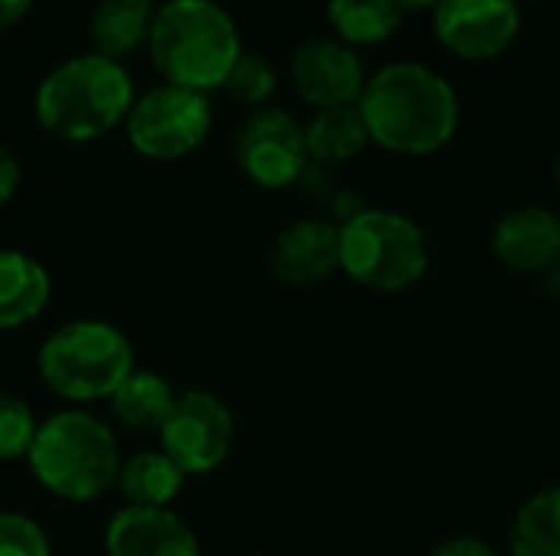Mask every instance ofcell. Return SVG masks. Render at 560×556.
Instances as JSON below:
<instances>
[{"label": "cell", "mask_w": 560, "mask_h": 556, "mask_svg": "<svg viewBox=\"0 0 560 556\" xmlns=\"http://www.w3.org/2000/svg\"><path fill=\"white\" fill-rule=\"evenodd\" d=\"M358 111L371 144L400 157H430L459 131V95L453 82L417 59L387 62L368 75Z\"/></svg>", "instance_id": "cell-1"}, {"label": "cell", "mask_w": 560, "mask_h": 556, "mask_svg": "<svg viewBox=\"0 0 560 556\" xmlns=\"http://www.w3.org/2000/svg\"><path fill=\"white\" fill-rule=\"evenodd\" d=\"M135 98L138 92L128 69L92 49L43 75L33 95V115L46 134L85 144L125 125Z\"/></svg>", "instance_id": "cell-2"}, {"label": "cell", "mask_w": 560, "mask_h": 556, "mask_svg": "<svg viewBox=\"0 0 560 556\" xmlns=\"http://www.w3.org/2000/svg\"><path fill=\"white\" fill-rule=\"evenodd\" d=\"M243 52L240 26L217 0H164L154 13L148 56L171 85L210 95Z\"/></svg>", "instance_id": "cell-3"}, {"label": "cell", "mask_w": 560, "mask_h": 556, "mask_svg": "<svg viewBox=\"0 0 560 556\" xmlns=\"http://www.w3.org/2000/svg\"><path fill=\"white\" fill-rule=\"evenodd\" d=\"M26 465L52 498L89 505L115 488L121 452L108 423L85 410H59L39 423Z\"/></svg>", "instance_id": "cell-4"}, {"label": "cell", "mask_w": 560, "mask_h": 556, "mask_svg": "<svg viewBox=\"0 0 560 556\" xmlns=\"http://www.w3.org/2000/svg\"><path fill=\"white\" fill-rule=\"evenodd\" d=\"M135 370V347L128 334L98 318L59 324L36 354V374L49 393L66 403H98Z\"/></svg>", "instance_id": "cell-5"}, {"label": "cell", "mask_w": 560, "mask_h": 556, "mask_svg": "<svg viewBox=\"0 0 560 556\" xmlns=\"http://www.w3.org/2000/svg\"><path fill=\"white\" fill-rule=\"evenodd\" d=\"M338 233L341 272L371 292H407L430 269V239L407 213L364 206Z\"/></svg>", "instance_id": "cell-6"}, {"label": "cell", "mask_w": 560, "mask_h": 556, "mask_svg": "<svg viewBox=\"0 0 560 556\" xmlns=\"http://www.w3.org/2000/svg\"><path fill=\"white\" fill-rule=\"evenodd\" d=\"M210 95L171 82L141 92L125 118L128 144L148 161H180L194 154L210 138Z\"/></svg>", "instance_id": "cell-7"}, {"label": "cell", "mask_w": 560, "mask_h": 556, "mask_svg": "<svg viewBox=\"0 0 560 556\" xmlns=\"http://www.w3.org/2000/svg\"><path fill=\"white\" fill-rule=\"evenodd\" d=\"M233 154L240 170L262 190L299 187L305 167L312 164L305 125H299L285 108L276 105L246 115V121L236 131Z\"/></svg>", "instance_id": "cell-8"}, {"label": "cell", "mask_w": 560, "mask_h": 556, "mask_svg": "<svg viewBox=\"0 0 560 556\" xmlns=\"http://www.w3.org/2000/svg\"><path fill=\"white\" fill-rule=\"evenodd\" d=\"M233 413L220 397L207 390H187L177 397L158 439L161 452L184 475H210L226 462L233 449Z\"/></svg>", "instance_id": "cell-9"}, {"label": "cell", "mask_w": 560, "mask_h": 556, "mask_svg": "<svg viewBox=\"0 0 560 556\" xmlns=\"http://www.w3.org/2000/svg\"><path fill=\"white\" fill-rule=\"evenodd\" d=\"M522 33L518 0H440L433 7L436 43L466 62L499 59Z\"/></svg>", "instance_id": "cell-10"}, {"label": "cell", "mask_w": 560, "mask_h": 556, "mask_svg": "<svg viewBox=\"0 0 560 556\" xmlns=\"http://www.w3.org/2000/svg\"><path fill=\"white\" fill-rule=\"evenodd\" d=\"M289 79L295 95L315 111L358 105L368 85L361 52L335 36H312L299 43L289 56Z\"/></svg>", "instance_id": "cell-11"}, {"label": "cell", "mask_w": 560, "mask_h": 556, "mask_svg": "<svg viewBox=\"0 0 560 556\" xmlns=\"http://www.w3.org/2000/svg\"><path fill=\"white\" fill-rule=\"evenodd\" d=\"M269 269L282 285H318L341 272V233L331 220H295L276 233L269 249Z\"/></svg>", "instance_id": "cell-12"}, {"label": "cell", "mask_w": 560, "mask_h": 556, "mask_svg": "<svg viewBox=\"0 0 560 556\" xmlns=\"http://www.w3.org/2000/svg\"><path fill=\"white\" fill-rule=\"evenodd\" d=\"M495 259L522 275H548L560 262V213L548 206L509 210L492 229Z\"/></svg>", "instance_id": "cell-13"}, {"label": "cell", "mask_w": 560, "mask_h": 556, "mask_svg": "<svg viewBox=\"0 0 560 556\" xmlns=\"http://www.w3.org/2000/svg\"><path fill=\"white\" fill-rule=\"evenodd\" d=\"M108 556H200L190 524L171 508H121L105 528Z\"/></svg>", "instance_id": "cell-14"}, {"label": "cell", "mask_w": 560, "mask_h": 556, "mask_svg": "<svg viewBox=\"0 0 560 556\" xmlns=\"http://www.w3.org/2000/svg\"><path fill=\"white\" fill-rule=\"evenodd\" d=\"M52 295L43 262L20 249H0V331H16L36 321Z\"/></svg>", "instance_id": "cell-15"}, {"label": "cell", "mask_w": 560, "mask_h": 556, "mask_svg": "<svg viewBox=\"0 0 560 556\" xmlns=\"http://www.w3.org/2000/svg\"><path fill=\"white\" fill-rule=\"evenodd\" d=\"M154 13H158L154 0H98L89 20V36L95 52L121 62L141 46L148 49Z\"/></svg>", "instance_id": "cell-16"}, {"label": "cell", "mask_w": 560, "mask_h": 556, "mask_svg": "<svg viewBox=\"0 0 560 556\" xmlns=\"http://www.w3.org/2000/svg\"><path fill=\"white\" fill-rule=\"evenodd\" d=\"M180 393H174V387L154 374V370H131L125 377V383L112 393L108 406L112 416L121 429L128 433H161V426L167 423L174 403Z\"/></svg>", "instance_id": "cell-17"}, {"label": "cell", "mask_w": 560, "mask_h": 556, "mask_svg": "<svg viewBox=\"0 0 560 556\" xmlns=\"http://www.w3.org/2000/svg\"><path fill=\"white\" fill-rule=\"evenodd\" d=\"M325 16L331 36L351 49L381 46L404 26V10L397 0H328Z\"/></svg>", "instance_id": "cell-18"}, {"label": "cell", "mask_w": 560, "mask_h": 556, "mask_svg": "<svg viewBox=\"0 0 560 556\" xmlns=\"http://www.w3.org/2000/svg\"><path fill=\"white\" fill-rule=\"evenodd\" d=\"M305 144L308 157L322 167H338L354 161L368 144V125L358 111V105L345 108H322L305 121Z\"/></svg>", "instance_id": "cell-19"}, {"label": "cell", "mask_w": 560, "mask_h": 556, "mask_svg": "<svg viewBox=\"0 0 560 556\" xmlns=\"http://www.w3.org/2000/svg\"><path fill=\"white\" fill-rule=\"evenodd\" d=\"M184 482L187 475L161 449H151L121 462L115 488L121 492L128 508H171L174 498L184 492Z\"/></svg>", "instance_id": "cell-20"}, {"label": "cell", "mask_w": 560, "mask_h": 556, "mask_svg": "<svg viewBox=\"0 0 560 556\" xmlns=\"http://www.w3.org/2000/svg\"><path fill=\"white\" fill-rule=\"evenodd\" d=\"M512 556H560V485L535 492L509 531Z\"/></svg>", "instance_id": "cell-21"}, {"label": "cell", "mask_w": 560, "mask_h": 556, "mask_svg": "<svg viewBox=\"0 0 560 556\" xmlns=\"http://www.w3.org/2000/svg\"><path fill=\"white\" fill-rule=\"evenodd\" d=\"M276 88H279V75H276V66L266 59V56H259V52H243L240 59H236V66H233V72L226 75V82H223V92L233 98V102H240V105H246V108H266L269 105V98L276 95Z\"/></svg>", "instance_id": "cell-22"}, {"label": "cell", "mask_w": 560, "mask_h": 556, "mask_svg": "<svg viewBox=\"0 0 560 556\" xmlns=\"http://www.w3.org/2000/svg\"><path fill=\"white\" fill-rule=\"evenodd\" d=\"M36 416L30 403H23L13 393H0V462L26 459L36 439Z\"/></svg>", "instance_id": "cell-23"}, {"label": "cell", "mask_w": 560, "mask_h": 556, "mask_svg": "<svg viewBox=\"0 0 560 556\" xmlns=\"http://www.w3.org/2000/svg\"><path fill=\"white\" fill-rule=\"evenodd\" d=\"M0 556H52L46 531L16 511H0Z\"/></svg>", "instance_id": "cell-24"}, {"label": "cell", "mask_w": 560, "mask_h": 556, "mask_svg": "<svg viewBox=\"0 0 560 556\" xmlns=\"http://www.w3.org/2000/svg\"><path fill=\"white\" fill-rule=\"evenodd\" d=\"M433 556H499V551L479 537H450L433 551Z\"/></svg>", "instance_id": "cell-25"}, {"label": "cell", "mask_w": 560, "mask_h": 556, "mask_svg": "<svg viewBox=\"0 0 560 556\" xmlns=\"http://www.w3.org/2000/svg\"><path fill=\"white\" fill-rule=\"evenodd\" d=\"M20 161L0 144V210L13 200V193L20 190Z\"/></svg>", "instance_id": "cell-26"}, {"label": "cell", "mask_w": 560, "mask_h": 556, "mask_svg": "<svg viewBox=\"0 0 560 556\" xmlns=\"http://www.w3.org/2000/svg\"><path fill=\"white\" fill-rule=\"evenodd\" d=\"M299 187H302L305 193H312V197H331V193H335L331 167H322V164H315V161H312V164L305 167V174H302Z\"/></svg>", "instance_id": "cell-27"}, {"label": "cell", "mask_w": 560, "mask_h": 556, "mask_svg": "<svg viewBox=\"0 0 560 556\" xmlns=\"http://www.w3.org/2000/svg\"><path fill=\"white\" fill-rule=\"evenodd\" d=\"M33 0H0V29L16 26L26 13H30Z\"/></svg>", "instance_id": "cell-28"}, {"label": "cell", "mask_w": 560, "mask_h": 556, "mask_svg": "<svg viewBox=\"0 0 560 556\" xmlns=\"http://www.w3.org/2000/svg\"><path fill=\"white\" fill-rule=\"evenodd\" d=\"M400 3V10L407 13V10H433L440 0H397Z\"/></svg>", "instance_id": "cell-29"}, {"label": "cell", "mask_w": 560, "mask_h": 556, "mask_svg": "<svg viewBox=\"0 0 560 556\" xmlns=\"http://www.w3.org/2000/svg\"><path fill=\"white\" fill-rule=\"evenodd\" d=\"M555 180H558V187H560V151H558V161H555Z\"/></svg>", "instance_id": "cell-30"}, {"label": "cell", "mask_w": 560, "mask_h": 556, "mask_svg": "<svg viewBox=\"0 0 560 556\" xmlns=\"http://www.w3.org/2000/svg\"><path fill=\"white\" fill-rule=\"evenodd\" d=\"M535 3H548V0H535Z\"/></svg>", "instance_id": "cell-31"}]
</instances>
